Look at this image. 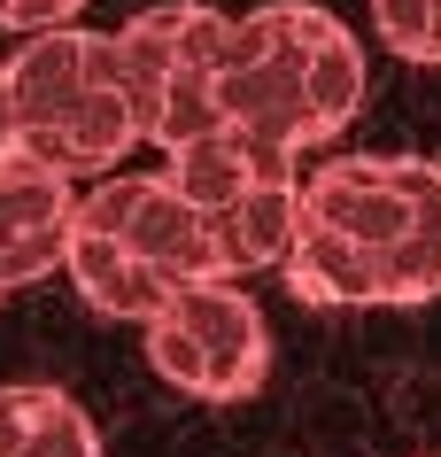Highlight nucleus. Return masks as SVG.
<instances>
[{"mask_svg": "<svg viewBox=\"0 0 441 457\" xmlns=\"http://www.w3.org/2000/svg\"><path fill=\"white\" fill-rule=\"evenodd\" d=\"M372 31L388 39V54L441 71V0H372Z\"/></svg>", "mask_w": 441, "mask_h": 457, "instance_id": "12", "label": "nucleus"}, {"mask_svg": "<svg viewBox=\"0 0 441 457\" xmlns=\"http://www.w3.org/2000/svg\"><path fill=\"white\" fill-rule=\"evenodd\" d=\"M163 179H171L201 217H217V210H233L241 194H256L264 179H294V155H279V147H264V140H248V132H233V124H217V132L171 147Z\"/></svg>", "mask_w": 441, "mask_h": 457, "instance_id": "9", "label": "nucleus"}, {"mask_svg": "<svg viewBox=\"0 0 441 457\" xmlns=\"http://www.w3.org/2000/svg\"><path fill=\"white\" fill-rule=\"evenodd\" d=\"M78 217L117 233L140 264H155L171 287H194V279H225L217 264V233L209 217L186 202V194L163 179V170H117V179H94L78 194Z\"/></svg>", "mask_w": 441, "mask_h": 457, "instance_id": "6", "label": "nucleus"}, {"mask_svg": "<svg viewBox=\"0 0 441 457\" xmlns=\"http://www.w3.org/2000/svg\"><path fill=\"white\" fill-rule=\"evenodd\" d=\"M78 187L62 170L31 163L24 147L0 155V287H31L62 271V241H70Z\"/></svg>", "mask_w": 441, "mask_h": 457, "instance_id": "7", "label": "nucleus"}, {"mask_svg": "<svg viewBox=\"0 0 441 457\" xmlns=\"http://www.w3.org/2000/svg\"><path fill=\"white\" fill-rule=\"evenodd\" d=\"M8 101H16V147L62 179H117V163L140 147L132 101L117 78L109 31H39L8 54Z\"/></svg>", "mask_w": 441, "mask_h": 457, "instance_id": "3", "label": "nucleus"}, {"mask_svg": "<svg viewBox=\"0 0 441 457\" xmlns=\"http://www.w3.org/2000/svg\"><path fill=\"white\" fill-rule=\"evenodd\" d=\"M294 187H302V179H264L256 194H241L233 210H217V217H209L225 279L287 264V241H294Z\"/></svg>", "mask_w": 441, "mask_h": 457, "instance_id": "11", "label": "nucleus"}, {"mask_svg": "<svg viewBox=\"0 0 441 457\" xmlns=\"http://www.w3.org/2000/svg\"><path fill=\"white\" fill-rule=\"evenodd\" d=\"M62 279H70V287L86 295L101 318H117V326H147V318H155V311L178 295L155 264H140V256H132L117 233L86 225L78 210H70V241H62Z\"/></svg>", "mask_w": 441, "mask_h": 457, "instance_id": "8", "label": "nucleus"}, {"mask_svg": "<svg viewBox=\"0 0 441 457\" xmlns=\"http://www.w3.org/2000/svg\"><path fill=\"white\" fill-rule=\"evenodd\" d=\"M16 147V101H8V62H0V155Z\"/></svg>", "mask_w": 441, "mask_h": 457, "instance_id": "14", "label": "nucleus"}, {"mask_svg": "<svg viewBox=\"0 0 441 457\" xmlns=\"http://www.w3.org/2000/svg\"><path fill=\"white\" fill-rule=\"evenodd\" d=\"M78 8H86V0H0V31H24V39H39V31L78 24Z\"/></svg>", "mask_w": 441, "mask_h": 457, "instance_id": "13", "label": "nucleus"}, {"mask_svg": "<svg viewBox=\"0 0 441 457\" xmlns=\"http://www.w3.org/2000/svg\"><path fill=\"white\" fill-rule=\"evenodd\" d=\"M117 47V78L124 101H132V124H140L147 147H186L201 132H217V71L233 54V16L209 8V0H163V8H140L124 31H109Z\"/></svg>", "mask_w": 441, "mask_h": 457, "instance_id": "4", "label": "nucleus"}, {"mask_svg": "<svg viewBox=\"0 0 441 457\" xmlns=\"http://www.w3.org/2000/svg\"><path fill=\"white\" fill-rule=\"evenodd\" d=\"M310 311H411L441 295V163L434 155H325L294 187L279 264Z\"/></svg>", "mask_w": 441, "mask_h": 457, "instance_id": "1", "label": "nucleus"}, {"mask_svg": "<svg viewBox=\"0 0 441 457\" xmlns=\"http://www.w3.org/2000/svg\"><path fill=\"white\" fill-rule=\"evenodd\" d=\"M364 101V47L318 0H264L233 16V54L217 71V117L279 155L333 147Z\"/></svg>", "mask_w": 441, "mask_h": 457, "instance_id": "2", "label": "nucleus"}, {"mask_svg": "<svg viewBox=\"0 0 441 457\" xmlns=\"http://www.w3.org/2000/svg\"><path fill=\"white\" fill-rule=\"evenodd\" d=\"M0 457H101V434L62 387H0Z\"/></svg>", "mask_w": 441, "mask_h": 457, "instance_id": "10", "label": "nucleus"}, {"mask_svg": "<svg viewBox=\"0 0 441 457\" xmlns=\"http://www.w3.org/2000/svg\"><path fill=\"white\" fill-rule=\"evenodd\" d=\"M155 380L194 403H248L271 380V326L233 279H194L140 326Z\"/></svg>", "mask_w": 441, "mask_h": 457, "instance_id": "5", "label": "nucleus"}, {"mask_svg": "<svg viewBox=\"0 0 441 457\" xmlns=\"http://www.w3.org/2000/svg\"><path fill=\"white\" fill-rule=\"evenodd\" d=\"M0 303H8V287H0Z\"/></svg>", "mask_w": 441, "mask_h": 457, "instance_id": "15", "label": "nucleus"}]
</instances>
